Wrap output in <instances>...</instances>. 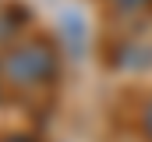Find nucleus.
Here are the masks:
<instances>
[{
  "label": "nucleus",
  "mask_w": 152,
  "mask_h": 142,
  "mask_svg": "<svg viewBox=\"0 0 152 142\" xmlns=\"http://www.w3.org/2000/svg\"><path fill=\"white\" fill-rule=\"evenodd\" d=\"M120 7H145V4H152V0H117Z\"/></svg>",
  "instance_id": "3"
},
{
  "label": "nucleus",
  "mask_w": 152,
  "mask_h": 142,
  "mask_svg": "<svg viewBox=\"0 0 152 142\" xmlns=\"http://www.w3.org/2000/svg\"><path fill=\"white\" fill-rule=\"evenodd\" d=\"M0 142H32V139H25V135H4Z\"/></svg>",
  "instance_id": "4"
},
{
  "label": "nucleus",
  "mask_w": 152,
  "mask_h": 142,
  "mask_svg": "<svg viewBox=\"0 0 152 142\" xmlns=\"http://www.w3.org/2000/svg\"><path fill=\"white\" fill-rule=\"evenodd\" d=\"M0 71L11 85L21 89H39L46 82L57 78V50L42 39H25L18 46H11L0 61Z\"/></svg>",
  "instance_id": "1"
},
{
  "label": "nucleus",
  "mask_w": 152,
  "mask_h": 142,
  "mask_svg": "<svg viewBox=\"0 0 152 142\" xmlns=\"http://www.w3.org/2000/svg\"><path fill=\"white\" fill-rule=\"evenodd\" d=\"M145 135H149V142H152V100H149V106H145Z\"/></svg>",
  "instance_id": "2"
}]
</instances>
